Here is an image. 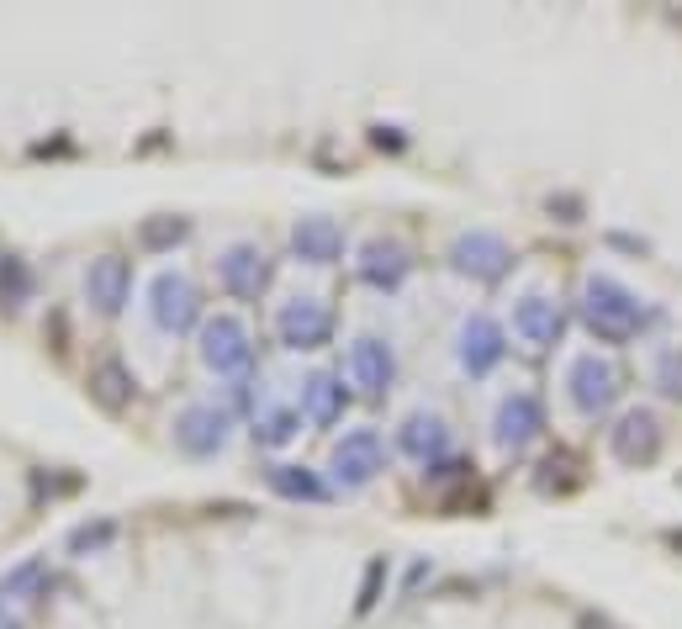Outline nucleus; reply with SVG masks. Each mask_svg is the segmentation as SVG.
I'll list each match as a JSON object with an SVG mask.
<instances>
[{"mask_svg":"<svg viewBox=\"0 0 682 629\" xmlns=\"http://www.w3.org/2000/svg\"><path fill=\"white\" fill-rule=\"evenodd\" d=\"M587 328L598 333V339H614V344H624L630 333L640 328V302H635V291H624L614 275H593L587 281Z\"/></svg>","mask_w":682,"mask_h":629,"instance_id":"nucleus-1","label":"nucleus"},{"mask_svg":"<svg viewBox=\"0 0 682 629\" xmlns=\"http://www.w3.org/2000/svg\"><path fill=\"white\" fill-rule=\"evenodd\" d=\"M201 360H207V370H217V376H238V370L254 365V339L244 318H233V312H217V318L201 323Z\"/></svg>","mask_w":682,"mask_h":629,"instance_id":"nucleus-2","label":"nucleus"},{"mask_svg":"<svg viewBox=\"0 0 682 629\" xmlns=\"http://www.w3.org/2000/svg\"><path fill=\"white\" fill-rule=\"evenodd\" d=\"M328 471H334L339 487H371V481L386 471V450H381V434L376 429H355L334 444V455H328Z\"/></svg>","mask_w":682,"mask_h":629,"instance_id":"nucleus-3","label":"nucleus"},{"mask_svg":"<svg viewBox=\"0 0 682 629\" xmlns=\"http://www.w3.org/2000/svg\"><path fill=\"white\" fill-rule=\"evenodd\" d=\"M275 333H281L286 349H323L334 339V307L318 302V296H297L275 312Z\"/></svg>","mask_w":682,"mask_h":629,"instance_id":"nucleus-4","label":"nucleus"},{"mask_svg":"<svg viewBox=\"0 0 682 629\" xmlns=\"http://www.w3.org/2000/svg\"><path fill=\"white\" fill-rule=\"evenodd\" d=\"M154 323L164 333H191L201 323V302H196V286L186 281L180 270H164L159 281H154Z\"/></svg>","mask_w":682,"mask_h":629,"instance_id":"nucleus-5","label":"nucleus"},{"mask_svg":"<svg viewBox=\"0 0 682 629\" xmlns=\"http://www.w3.org/2000/svg\"><path fill=\"white\" fill-rule=\"evenodd\" d=\"M450 265L460 275H476V281H503L513 265V249L497 233H460L450 249Z\"/></svg>","mask_w":682,"mask_h":629,"instance_id":"nucleus-6","label":"nucleus"},{"mask_svg":"<svg viewBox=\"0 0 682 629\" xmlns=\"http://www.w3.org/2000/svg\"><path fill=\"white\" fill-rule=\"evenodd\" d=\"M85 296L96 302L101 318H117V312L127 307V296H133V265L117 254H101V259H90V270H85Z\"/></svg>","mask_w":682,"mask_h":629,"instance_id":"nucleus-7","label":"nucleus"},{"mask_svg":"<svg viewBox=\"0 0 682 629\" xmlns=\"http://www.w3.org/2000/svg\"><path fill=\"white\" fill-rule=\"evenodd\" d=\"M175 444L196 460L217 455L228 444V413H217V407H207V402H191L186 413L175 418Z\"/></svg>","mask_w":682,"mask_h":629,"instance_id":"nucleus-8","label":"nucleus"},{"mask_svg":"<svg viewBox=\"0 0 682 629\" xmlns=\"http://www.w3.org/2000/svg\"><path fill=\"white\" fill-rule=\"evenodd\" d=\"M217 281H223V291L238 296V302H254L270 281V265L254 244H233V249L217 254Z\"/></svg>","mask_w":682,"mask_h":629,"instance_id":"nucleus-9","label":"nucleus"},{"mask_svg":"<svg viewBox=\"0 0 682 629\" xmlns=\"http://www.w3.org/2000/svg\"><path fill=\"white\" fill-rule=\"evenodd\" d=\"M566 386H571V402H577L582 413H603V407L614 402V392H619V376H614V365H608V360L577 355V360H571Z\"/></svg>","mask_w":682,"mask_h":629,"instance_id":"nucleus-10","label":"nucleus"},{"mask_svg":"<svg viewBox=\"0 0 682 629\" xmlns=\"http://www.w3.org/2000/svg\"><path fill=\"white\" fill-rule=\"evenodd\" d=\"M608 444H614V455L624 460V466H645V460H656L661 455V423H656V413L630 407V413L619 418V429L608 434Z\"/></svg>","mask_w":682,"mask_h":629,"instance_id":"nucleus-11","label":"nucleus"},{"mask_svg":"<svg viewBox=\"0 0 682 629\" xmlns=\"http://www.w3.org/2000/svg\"><path fill=\"white\" fill-rule=\"evenodd\" d=\"M349 376H355V386H360L365 397L392 392V381H397V355H392V344H381V339H355V349H349Z\"/></svg>","mask_w":682,"mask_h":629,"instance_id":"nucleus-12","label":"nucleus"},{"mask_svg":"<svg viewBox=\"0 0 682 629\" xmlns=\"http://www.w3.org/2000/svg\"><path fill=\"white\" fill-rule=\"evenodd\" d=\"M545 429V407L540 397H529V392H513L503 407H497V444L503 450H524V444H534Z\"/></svg>","mask_w":682,"mask_h":629,"instance_id":"nucleus-13","label":"nucleus"},{"mask_svg":"<svg viewBox=\"0 0 682 629\" xmlns=\"http://www.w3.org/2000/svg\"><path fill=\"white\" fill-rule=\"evenodd\" d=\"M90 402L96 407H106V413H127L133 407V397H138V376L127 370L117 355H106V360H96L90 365Z\"/></svg>","mask_w":682,"mask_h":629,"instance_id":"nucleus-14","label":"nucleus"},{"mask_svg":"<svg viewBox=\"0 0 682 629\" xmlns=\"http://www.w3.org/2000/svg\"><path fill=\"white\" fill-rule=\"evenodd\" d=\"M291 249H297V259H307V265H334V259H344V228L334 217H297Z\"/></svg>","mask_w":682,"mask_h":629,"instance_id":"nucleus-15","label":"nucleus"},{"mask_svg":"<svg viewBox=\"0 0 682 629\" xmlns=\"http://www.w3.org/2000/svg\"><path fill=\"white\" fill-rule=\"evenodd\" d=\"M360 281L371 291H397L408 281V249L392 244V238H376V244L360 249Z\"/></svg>","mask_w":682,"mask_h":629,"instance_id":"nucleus-16","label":"nucleus"},{"mask_svg":"<svg viewBox=\"0 0 682 629\" xmlns=\"http://www.w3.org/2000/svg\"><path fill=\"white\" fill-rule=\"evenodd\" d=\"M497 360H503V328H497L487 312H476V318L460 328V365H466L471 376H487Z\"/></svg>","mask_w":682,"mask_h":629,"instance_id":"nucleus-17","label":"nucleus"},{"mask_svg":"<svg viewBox=\"0 0 682 629\" xmlns=\"http://www.w3.org/2000/svg\"><path fill=\"white\" fill-rule=\"evenodd\" d=\"M397 450L408 455V460H418V466H434V460L450 450V429H445L434 413H413V418L397 429Z\"/></svg>","mask_w":682,"mask_h":629,"instance_id":"nucleus-18","label":"nucleus"},{"mask_svg":"<svg viewBox=\"0 0 682 629\" xmlns=\"http://www.w3.org/2000/svg\"><path fill=\"white\" fill-rule=\"evenodd\" d=\"M344 407H349V392H344L339 376H328V370H318V376L302 386V413H307V423H318V429H334V423L344 418Z\"/></svg>","mask_w":682,"mask_h":629,"instance_id":"nucleus-19","label":"nucleus"},{"mask_svg":"<svg viewBox=\"0 0 682 629\" xmlns=\"http://www.w3.org/2000/svg\"><path fill=\"white\" fill-rule=\"evenodd\" d=\"M265 481H270V492L286 497V503H328V497H334V487L307 466H270Z\"/></svg>","mask_w":682,"mask_h":629,"instance_id":"nucleus-20","label":"nucleus"},{"mask_svg":"<svg viewBox=\"0 0 682 629\" xmlns=\"http://www.w3.org/2000/svg\"><path fill=\"white\" fill-rule=\"evenodd\" d=\"M513 333L529 344H556L561 339V312L556 302H545V296H524L519 307H513Z\"/></svg>","mask_w":682,"mask_h":629,"instance_id":"nucleus-21","label":"nucleus"},{"mask_svg":"<svg viewBox=\"0 0 682 629\" xmlns=\"http://www.w3.org/2000/svg\"><path fill=\"white\" fill-rule=\"evenodd\" d=\"M0 302L6 307L32 302V265L22 254H0Z\"/></svg>","mask_w":682,"mask_h":629,"instance_id":"nucleus-22","label":"nucleus"},{"mask_svg":"<svg viewBox=\"0 0 682 629\" xmlns=\"http://www.w3.org/2000/svg\"><path fill=\"white\" fill-rule=\"evenodd\" d=\"M191 238V222L186 217H143L138 222V244L143 249H175Z\"/></svg>","mask_w":682,"mask_h":629,"instance_id":"nucleus-23","label":"nucleus"},{"mask_svg":"<svg viewBox=\"0 0 682 629\" xmlns=\"http://www.w3.org/2000/svg\"><path fill=\"white\" fill-rule=\"evenodd\" d=\"M297 423H302V413H291V407H270V413L260 418V429H254V439H260L265 450H281V444L297 439Z\"/></svg>","mask_w":682,"mask_h":629,"instance_id":"nucleus-24","label":"nucleus"},{"mask_svg":"<svg viewBox=\"0 0 682 629\" xmlns=\"http://www.w3.org/2000/svg\"><path fill=\"white\" fill-rule=\"evenodd\" d=\"M43 577H48V561H43V555H32V561H22L16 571H6V577H0V603H6V598H27V592L38 587Z\"/></svg>","mask_w":682,"mask_h":629,"instance_id":"nucleus-25","label":"nucleus"},{"mask_svg":"<svg viewBox=\"0 0 682 629\" xmlns=\"http://www.w3.org/2000/svg\"><path fill=\"white\" fill-rule=\"evenodd\" d=\"M117 540V518H96V524H80V529H69V550L75 555H96Z\"/></svg>","mask_w":682,"mask_h":629,"instance_id":"nucleus-26","label":"nucleus"},{"mask_svg":"<svg viewBox=\"0 0 682 629\" xmlns=\"http://www.w3.org/2000/svg\"><path fill=\"white\" fill-rule=\"evenodd\" d=\"M381 587H386V561L376 555L371 566H365V582H360V598H355V614H371V608L381 603Z\"/></svg>","mask_w":682,"mask_h":629,"instance_id":"nucleus-27","label":"nucleus"},{"mask_svg":"<svg viewBox=\"0 0 682 629\" xmlns=\"http://www.w3.org/2000/svg\"><path fill=\"white\" fill-rule=\"evenodd\" d=\"M656 386L667 397H682V349H667V355L656 360Z\"/></svg>","mask_w":682,"mask_h":629,"instance_id":"nucleus-28","label":"nucleus"},{"mask_svg":"<svg viewBox=\"0 0 682 629\" xmlns=\"http://www.w3.org/2000/svg\"><path fill=\"white\" fill-rule=\"evenodd\" d=\"M371 143H376V148H402L408 138H402L397 127H371Z\"/></svg>","mask_w":682,"mask_h":629,"instance_id":"nucleus-29","label":"nucleus"},{"mask_svg":"<svg viewBox=\"0 0 682 629\" xmlns=\"http://www.w3.org/2000/svg\"><path fill=\"white\" fill-rule=\"evenodd\" d=\"M577 629H608V619H603V614H582Z\"/></svg>","mask_w":682,"mask_h":629,"instance_id":"nucleus-30","label":"nucleus"},{"mask_svg":"<svg viewBox=\"0 0 682 629\" xmlns=\"http://www.w3.org/2000/svg\"><path fill=\"white\" fill-rule=\"evenodd\" d=\"M667 540H672V545H677V550H682V529H672V534H667Z\"/></svg>","mask_w":682,"mask_h":629,"instance_id":"nucleus-31","label":"nucleus"},{"mask_svg":"<svg viewBox=\"0 0 682 629\" xmlns=\"http://www.w3.org/2000/svg\"><path fill=\"white\" fill-rule=\"evenodd\" d=\"M11 629H16V624H11Z\"/></svg>","mask_w":682,"mask_h":629,"instance_id":"nucleus-32","label":"nucleus"}]
</instances>
